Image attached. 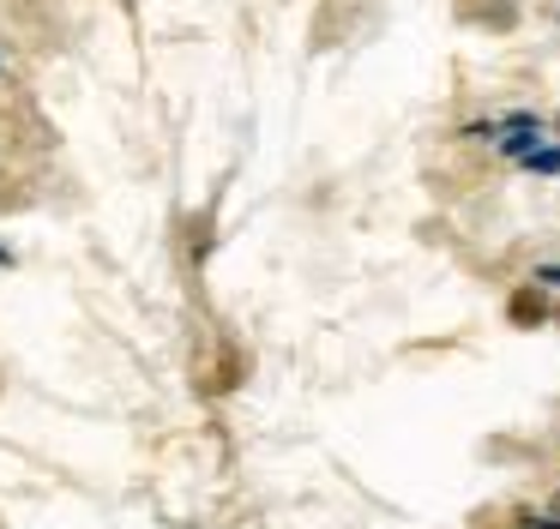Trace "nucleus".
I'll return each instance as SVG.
<instances>
[{
	"mask_svg": "<svg viewBox=\"0 0 560 529\" xmlns=\"http://www.w3.org/2000/svg\"><path fill=\"white\" fill-rule=\"evenodd\" d=\"M512 319H518V325H536V319H542V301H536V295H518V301H512Z\"/></svg>",
	"mask_w": 560,
	"mask_h": 529,
	"instance_id": "1",
	"label": "nucleus"
},
{
	"mask_svg": "<svg viewBox=\"0 0 560 529\" xmlns=\"http://www.w3.org/2000/svg\"><path fill=\"white\" fill-rule=\"evenodd\" d=\"M530 168H542V175H560V144H555V151H542V156H530Z\"/></svg>",
	"mask_w": 560,
	"mask_h": 529,
	"instance_id": "2",
	"label": "nucleus"
},
{
	"mask_svg": "<svg viewBox=\"0 0 560 529\" xmlns=\"http://www.w3.org/2000/svg\"><path fill=\"white\" fill-rule=\"evenodd\" d=\"M548 524H555V529H560V499H548Z\"/></svg>",
	"mask_w": 560,
	"mask_h": 529,
	"instance_id": "3",
	"label": "nucleus"
}]
</instances>
